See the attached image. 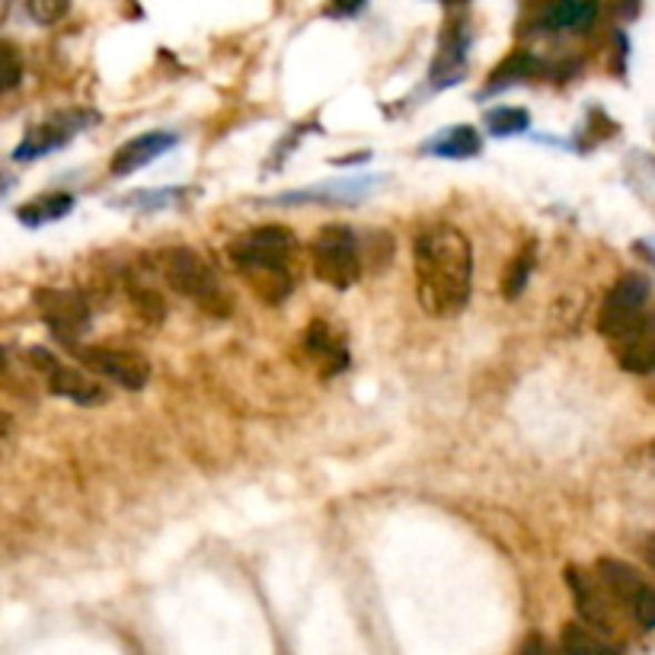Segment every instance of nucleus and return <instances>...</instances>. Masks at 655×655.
<instances>
[{"instance_id":"obj_30","label":"nucleus","mask_w":655,"mask_h":655,"mask_svg":"<svg viewBox=\"0 0 655 655\" xmlns=\"http://www.w3.org/2000/svg\"><path fill=\"white\" fill-rule=\"evenodd\" d=\"M445 3H451V7H457V3H467V0H445Z\"/></svg>"},{"instance_id":"obj_22","label":"nucleus","mask_w":655,"mask_h":655,"mask_svg":"<svg viewBox=\"0 0 655 655\" xmlns=\"http://www.w3.org/2000/svg\"><path fill=\"white\" fill-rule=\"evenodd\" d=\"M23 80V58L10 42H0V93L13 90Z\"/></svg>"},{"instance_id":"obj_18","label":"nucleus","mask_w":655,"mask_h":655,"mask_svg":"<svg viewBox=\"0 0 655 655\" xmlns=\"http://www.w3.org/2000/svg\"><path fill=\"white\" fill-rule=\"evenodd\" d=\"M563 653L566 655H621L607 639L585 624H566L563 627Z\"/></svg>"},{"instance_id":"obj_9","label":"nucleus","mask_w":655,"mask_h":655,"mask_svg":"<svg viewBox=\"0 0 655 655\" xmlns=\"http://www.w3.org/2000/svg\"><path fill=\"white\" fill-rule=\"evenodd\" d=\"M617 361L631 375H655V310L643 314L639 324L617 339Z\"/></svg>"},{"instance_id":"obj_2","label":"nucleus","mask_w":655,"mask_h":655,"mask_svg":"<svg viewBox=\"0 0 655 655\" xmlns=\"http://www.w3.org/2000/svg\"><path fill=\"white\" fill-rule=\"evenodd\" d=\"M298 252V240L291 230L269 225L256 227L230 244V262L266 304L285 301L295 288L291 281V259Z\"/></svg>"},{"instance_id":"obj_7","label":"nucleus","mask_w":655,"mask_h":655,"mask_svg":"<svg viewBox=\"0 0 655 655\" xmlns=\"http://www.w3.org/2000/svg\"><path fill=\"white\" fill-rule=\"evenodd\" d=\"M36 304L61 339H77L90 329V307L75 291H61V288H42L36 291Z\"/></svg>"},{"instance_id":"obj_28","label":"nucleus","mask_w":655,"mask_h":655,"mask_svg":"<svg viewBox=\"0 0 655 655\" xmlns=\"http://www.w3.org/2000/svg\"><path fill=\"white\" fill-rule=\"evenodd\" d=\"M10 426H13V419H10L7 413H0V438H3L7 431H10Z\"/></svg>"},{"instance_id":"obj_6","label":"nucleus","mask_w":655,"mask_h":655,"mask_svg":"<svg viewBox=\"0 0 655 655\" xmlns=\"http://www.w3.org/2000/svg\"><path fill=\"white\" fill-rule=\"evenodd\" d=\"M77 358L102 378L122 384L126 390H141L151 380V365L145 355H138L135 349H106V346H87L77 349Z\"/></svg>"},{"instance_id":"obj_23","label":"nucleus","mask_w":655,"mask_h":655,"mask_svg":"<svg viewBox=\"0 0 655 655\" xmlns=\"http://www.w3.org/2000/svg\"><path fill=\"white\" fill-rule=\"evenodd\" d=\"M68 0H29V13H32V20L42 26L58 23V20H64V13H68Z\"/></svg>"},{"instance_id":"obj_13","label":"nucleus","mask_w":655,"mask_h":655,"mask_svg":"<svg viewBox=\"0 0 655 655\" xmlns=\"http://www.w3.org/2000/svg\"><path fill=\"white\" fill-rule=\"evenodd\" d=\"M566 579H569V588L576 595V605H579L582 617L588 624H595L598 631H607L611 627V611H607V602L602 598V592L595 588V582L588 579L585 573H579V569H569Z\"/></svg>"},{"instance_id":"obj_12","label":"nucleus","mask_w":655,"mask_h":655,"mask_svg":"<svg viewBox=\"0 0 655 655\" xmlns=\"http://www.w3.org/2000/svg\"><path fill=\"white\" fill-rule=\"evenodd\" d=\"M304 346H307V353L314 355L317 361H324V371H327V375H333V371H343V368H346V361H349L346 346L333 336V329H329V324H324V320H314V324L307 327Z\"/></svg>"},{"instance_id":"obj_19","label":"nucleus","mask_w":655,"mask_h":655,"mask_svg":"<svg viewBox=\"0 0 655 655\" xmlns=\"http://www.w3.org/2000/svg\"><path fill=\"white\" fill-rule=\"evenodd\" d=\"M534 68H537V61L530 54H525V51H518V54L505 58L503 64L496 68V75L489 77V87L486 90H499V87H508V83L528 80L534 75Z\"/></svg>"},{"instance_id":"obj_5","label":"nucleus","mask_w":655,"mask_h":655,"mask_svg":"<svg viewBox=\"0 0 655 655\" xmlns=\"http://www.w3.org/2000/svg\"><path fill=\"white\" fill-rule=\"evenodd\" d=\"M649 278L624 276L611 291H607L605 304H602V314H598V329L605 333L607 339H624L636 324L639 317L646 314V304H649Z\"/></svg>"},{"instance_id":"obj_27","label":"nucleus","mask_w":655,"mask_h":655,"mask_svg":"<svg viewBox=\"0 0 655 655\" xmlns=\"http://www.w3.org/2000/svg\"><path fill=\"white\" fill-rule=\"evenodd\" d=\"M361 3H365V0H336V7H339V10H346V13H353V10H358Z\"/></svg>"},{"instance_id":"obj_26","label":"nucleus","mask_w":655,"mask_h":655,"mask_svg":"<svg viewBox=\"0 0 655 655\" xmlns=\"http://www.w3.org/2000/svg\"><path fill=\"white\" fill-rule=\"evenodd\" d=\"M518 655H547V649H544V639H540V636H530Z\"/></svg>"},{"instance_id":"obj_15","label":"nucleus","mask_w":655,"mask_h":655,"mask_svg":"<svg viewBox=\"0 0 655 655\" xmlns=\"http://www.w3.org/2000/svg\"><path fill=\"white\" fill-rule=\"evenodd\" d=\"M77 131V126H68V122H58V119H51L46 126H39L36 131H29L26 135V141L17 148V160H32V157H39V153H49L58 151L71 135Z\"/></svg>"},{"instance_id":"obj_29","label":"nucleus","mask_w":655,"mask_h":655,"mask_svg":"<svg viewBox=\"0 0 655 655\" xmlns=\"http://www.w3.org/2000/svg\"><path fill=\"white\" fill-rule=\"evenodd\" d=\"M646 559L655 566V537H649V544H646Z\"/></svg>"},{"instance_id":"obj_24","label":"nucleus","mask_w":655,"mask_h":655,"mask_svg":"<svg viewBox=\"0 0 655 655\" xmlns=\"http://www.w3.org/2000/svg\"><path fill=\"white\" fill-rule=\"evenodd\" d=\"M131 301H135L138 314H141L148 324H160V320H163V301L153 295L151 288H131Z\"/></svg>"},{"instance_id":"obj_1","label":"nucleus","mask_w":655,"mask_h":655,"mask_svg":"<svg viewBox=\"0 0 655 655\" xmlns=\"http://www.w3.org/2000/svg\"><path fill=\"white\" fill-rule=\"evenodd\" d=\"M416 295L431 317H451L470 298L474 250L464 230L454 225H431L419 230L413 244Z\"/></svg>"},{"instance_id":"obj_14","label":"nucleus","mask_w":655,"mask_h":655,"mask_svg":"<svg viewBox=\"0 0 655 655\" xmlns=\"http://www.w3.org/2000/svg\"><path fill=\"white\" fill-rule=\"evenodd\" d=\"M426 151L438 153V157H454V160H464V157H477L483 151V138H479L477 128L470 126H457L441 131L438 138H431L426 145Z\"/></svg>"},{"instance_id":"obj_3","label":"nucleus","mask_w":655,"mask_h":655,"mask_svg":"<svg viewBox=\"0 0 655 655\" xmlns=\"http://www.w3.org/2000/svg\"><path fill=\"white\" fill-rule=\"evenodd\" d=\"M160 269H163V278L167 285L192 298V301L205 307L208 314H227V298L218 285V278L211 272V266L205 262L202 256L189 247H177V250H167L160 256Z\"/></svg>"},{"instance_id":"obj_21","label":"nucleus","mask_w":655,"mask_h":655,"mask_svg":"<svg viewBox=\"0 0 655 655\" xmlns=\"http://www.w3.org/2000/svg\"><path fill=\"white\" fill-rule=\"evenodd\" d=\"M530 266H534V250L525 247V250L518 252V256L508 262V269H505V276H503L505 298H518V295L525 291V285H528V276H530Z\"/></svg>"},{"instance_id":"obj_8","label":"nucleus","mask_w":655,"mask_h":655,"mask_svg":"<svg viewBox=\"0 0 655 655\" xmlns=\"http://www.w3.org/2000/svg\"><path fill=\"white\" fill-rule=\"evenodd\" d=\"M29 358H32V361L46 371V378H49V390L54 394V397H64V400H71V404H80V406H97L100 400H106V394H102V387L97 384V380H90L83 371H75V368L58 365L46 349H32Z\"/></svg>"},{"instance_id":"obj_20","label":"nucleus","mask_w":655,"mask_h":655,"mask_svg":"<svg viewBox=\"0 0 655 655\" xmlns=\"http://www.w3.org/2000/svg\"><path fill=\"white\" fill-rule=\"evenodd\" d=\"M530 122V116L522 109V106H499V109H493L489 116H486V126L493 135H518V131H525Z\"/></svg>"},{"instance_id":"obj_25","label":"nucleus","mask_w":655,"mask_h":655,"mask_svg":"<svg viewBox=\"0 0 655 655\" xmlns=\"http://www.w3.org/2000/svg\"><path fill=\"white\" fill-rule=\"evenodd\" d=\"M633 617L639 621V627H646V631H655V588L649 585L643 595H639V602L631 607Z\"/></svg>"},{"instance_id":"obj_17","label":"nucleus","mask_w":655,"mask_h":655,"mask_svg":"<svg viewBox=\"0 0 655 655\" xmlns=\"http://www.w3.org/2000/svg\"><path fill=\"white\" fill-rule=\"evenodd\" d=\"M71 208H75V196L58 192V196H42V199H36V202L23 205V208L17 211V218H20L23 225L39 227V225H49V221H58V218H64Z\"/></svg>"},{"instance_id":"obj_4","label":"nucleus","mask_w":655,"mask_h":655,"mask_svg":"<svg viewBox=\"0 0 655 655\" xmlns=\"http://www.w3.org/2000/svg\"><path fill=\"white\" fill-rule=\"evenodd\" d=\"M310 262L317 278H324L333 288H353L361 276V259H358V244L349 227H327L317 234L310 244Z\"/></svg>"},{"instance_id":"obj_16","label":"nucleus","mask_w":655,"mask_h":655,"mask_svg":"<svg viewBox=\"0 0 655 655\" xmlns=\"http://www.w3.org/2000/svg\"><path fill=\"white\" fill-rule=\"evenodd\" d=\"M540 20L547 29H585L595 20V3L592 0H550Z\"/></svg>"},{"instance_id":"obj_11","label":"nucleus","mask_w":655,"mask_h":655,"mask_svg":"<svg viewBox=\"0 0 655 655\" xmlns=\"http://www.w3.org/2000/svg\"><path fill=\"white\" fill-rule=\"evenodd\" d=\"M598 576H602V585H605L607 592H611L621 605H627V607L636 605V602H639V595L649 588L646 579H643L633 566L621 563V559H607V556L598 563Z\"/></svg>"},{"instance_id":"obj_10","label":"nucleus","mask_w":655,"mask_h":655,"mask_svg":"<svg viewBox=\"0 0 655 655\" xmlns=\"http://www.w3.org/2000/svg\"><path fill=\"white\" fill-rule=\"evenodd\" d=\"M173 145H177V135H170V131H148V135H138V138L126 141L119 151L112 153L109 170H112V177H128V173L148 167V163L157 160L160 153L170 151Z\"/></svg>"}]
</instances>
